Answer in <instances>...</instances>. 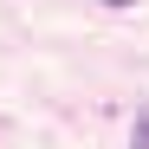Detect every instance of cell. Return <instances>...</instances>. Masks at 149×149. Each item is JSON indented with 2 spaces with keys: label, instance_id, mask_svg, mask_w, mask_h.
<instances>
[{
  "label": "cell",
  "instance_id": "obj_1",
  "mask_svg": "<svg viewBox=\"0 0 149 149\" xmlns=\"http://www.w3.org/2000/svg\"><path fill=\"white\" fill-rule=\"evenodd\" d=\"M130 149H149V110L136 117V136H130Z\"/></svg>",
  "mask_w": 149,
  "mask_h": 149
},
{
  "label": "cell",
  "instance_id": "obj_2",
  "mask_svg": "<svg viewBox=\"0 0 149 149\" xmlns=\"http://www.w3.org/2000/svg\"><path fill=\"white\" fill-rule=\"evenodd\" d=\"M104 7H136V0H104Z\"/></svg>",
  "mask_w": 149,
  "mask_h": 149
}]
</instances>
